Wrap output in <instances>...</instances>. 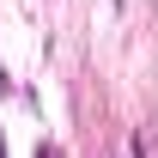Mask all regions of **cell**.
I'll list each match as a JSON object with an SVG mask.
<instances>
[{"mask_svg": "<svg viewBox=\"0 0 158 158\" xmlns=\"http://www.w3.org/2000/svg\"><path fill=\"white\" fill-rule=\"evenodd\" d=\"M37 158H61V146H37Z\"/></svg>", "mask_w": 158, "mask_h": 158, "instance_id": "cell-1", "label": "cell"}, {"mask_svg": "<svg viewBox=\"0 0 158 158\" xmlns=\"http://www.w3.org/2000/svg\"><path fill=\"white\" fill-rule=\"evenodd\" d=\"M0 91H12V79H6V67H0Z\"/></svg>", "mask_w": 158, "mask_h": 158, "instance_id": "cell-2", "label": "cell"}, {"mask_svg": "<svg viewBox=\"0 0 158 158\" xmlns=\"http://www.w3.org/2000/svg\"><path fill=\"white\" fill-rule=\"evenodd\" d=\"M116 6H128V0H116Z\"/></svg>", "mask_w": 158, "mask_h": 158, "instance_id": "cell-3", "label": "cell"}, {"mask_svg": "<svg viewBox=\"0 0 158 158\" xmlns=\"http://www.w3.org/2000/svg\"><path fill=\"white\" fill-rule=\"evenodd\" d=\"M0 158H6V146H0Z\"/></svg>", "mask_w": 158, "mask_h": 158, "instance_id": "cell-4", "label": "cell"}]
</instances>
